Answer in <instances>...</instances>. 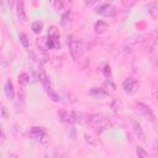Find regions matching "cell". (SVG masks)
<instances>
[{
  "mask_svg": "<svg viewBox=\"0 0 158 158\" xmlns=\"http://www.w3.org/2000/svg\"><path fill=\"white\" fill-rule=\"evenodd\" d=\"M86 123L96 132H102L110 126V117L104 114H88Z\"/></svg>",
  "mask_w": 158,
  "mask_h": 158,
  "instance_id": "obj_1",
  "label": "cell"
},
{
  "mask_svg": "<svg viewBox=\"0 0 158 158\" xmlns=\"http://www.w3.org/2000/svg\"><path fill=\"white\" fill-rule=\"evenodd\" d=\"M57 116L59 121L67 122V123H83V122H86V118H88V114L67 111V110H58Z\"/></svg>",
  "mask_w": 158,
  "mask_h": 158,
  "instance_id": "obj_2",
  "label": "cell"
},
{
  "mask_svg": "<svg viewBox=\"0 0 158 158\" xmlns=\"http://www.w3.org/2000/svg\"><path fill=\"white\" fill-rule=\"evenodd\" d=\"M67 44H68L69 53H70L72 58L77 59L80 56V52H81V42H80V40H78L74 35H68L67 36Z\"/></svg>",
  "mask_w": 158,
  "mask_h": 158,
  "instance_id": "obj_3",
  "label": "cell"
},
{
  "mask_svg": "<svg viewBox=\"0 0 158 158\" xmlns=\"http://www.w3.org/2000/svg\"><path fill=\"white\" fill-rule=\"evenodd\" d=\"M95 11L96 14L101 15V16H105V17H112V16H116L118 10L115 5L110 4V2H100L96 7H95Z\"/></svg>",
  "mask_w": 158,
  "mask_h": 158,
  "instance_id": "obj_4",
  "label": "cell"
},
{
  "mask_svg": "<svg viewBox=\"0 0 158 158\" xmlns=\"http://www.w3.org/2000/svg\"><path fill=\"white\" fill-rule=\"evenodd\" d=\"M136 107H137V111L142 115V116H144L147 120H149V121H154V118H156V116H154V112H153V110L148 106V105H146V104H143V102H137L136 104Z\"/></svg>",
  "mask_w": 158,
  "mask_h": 158,
  "instance_id": "obj_5",
  "label": "cell"
},
{
  "mask_svg": "<svg viewBox=\"0 0 158 158\" xmlns=\"http://www.w3.org/2000/svg\"><path fill=\"white\" fill-rule=\"evenodd\" d=\"M122 88L127 94H133L138 88V81L132 77H127L122 81Z\"/></svg>",
  "mask_w": 158,
  "mask_h": 158,
  "instance_id": "obj_6",
  "label": "cell"
},
{
  "mask_svg": "<svg viewBox=\"0 0 158 158\" xmlns=\"http://www.w3.org/2000/svg\"><path fill=\"white\" fill-rule=\"evenodd\" d=\"M30 133H31V136H32L35 139L41 141L42 138L46 137V133H47V132H46V130H44L43 127H37V126H35V127H31Z\"/></svg>",
  "mask_w": 158,
  "mask_h": 158,
  "instance_id": "obj_7",
  "label": "cell"
},
{
  "mask_svg": "<svg viewBox=\"0 0 158 158\" xmlns=\"http://www.w3.org/2000/svg\"><path fill=\"white\" fill-rule=\"evenodd\" d=\"M4 90H5L6 96H7L10 100H12V99H14V96H15V89H14V84H12V81H11L10 79H7V80L5 81Z\"/></svg>",
  "mask_w": 158,
  "mask_h": 158,
  "instance_id": "obj_8",
  "label": "cell"
},
{
  "mask_svg": "<svg viewBox=\"0 0 158 158\" xmlns=\"http://www.w3.org/2000/svg\"><path fill=\"white\" fill-rule=\"evenodd\" d=\"M16 16H17L19 21H21V22H23L26 20V12H25L22 1H17L16 2Z\"/></svg>",
  "mask_w": 158,
  "mask_h": 158,
  "instance_id": "obj_9",
  "label": "cell"
},
{
  "mask_svg": "<svg viewBox=\"0 0 158 158\" xmlns=\"http://www.w3.org/2000/svg\"><path fill=\"white\" fill-rule=\"evenodd\" d=\"M132 128H133L135 135H136L141 141H144V139H146V133H144V131L142 130V126H141L137 121H133V123H132Z\"/></svg>",
  "mask_w": 158,
  "mask_h": 158,
  "instance_id": "obj_10",
  "label": "cell"
},
{
  "mask_svg": "<svg viewBox=\"0 0 158 158\" xmlns=\"http://www.w3.org/2000/svg\"><path fill=\"white\" fill-rule=\"evenodd\" d=\"M89 95L93 96V98H99V99H101V98L107 96V91H106L105 89H101V88H91V89L89 90Z\"/></svg>",
  "mask_w": 158,
  "mask_h": 158,
  "instance_id": "obj_11",
  "label": "cell"
},
{
  "mask_svg": "<svg viewBox=\"0 0 158 158\" xmlns=\"http://www.w3.org/2000/svg\"><path fill=\"white\" fill-rule=\"evenodd\" d=\"M94 30H95L98 33H104V32H106V30H109V25H107L105 21L99 20V21L95 22V25H94Z\"/></svg>",
  "mask_w": 158,
  "mask_h": 158,
  "instance_id": "obj_12",
  "label": "cell"
},
{
  "mask_svg": "<svg viewBox=\"0 0 158 158\" xmlns=\"http://www.w3.org/2000/svg\"><path fill=\"white\" fill-rule=\"evenodd\" d=\"M30 83V77L27 73H21L19 75V85L22 86V88H26L27 84Z\"/></svg>",
  "mask_w": 158,
  "mask_h": 158,
  "instance_id": "obj_13",
  "label": "cell"
},
{
  "mask_svg": "<svg viewBox=\"0 0 158 158\" xmlns=\"http://www.w3.org/2000/svg\"><path fill=\"white\" fill-rule=\"evenodd\" d=\"M36 44H37V47L40 48L41 52H44L46 49H48V47H47V38H43V37L36 38Z\"/></svg>",
  "mask_w": 158,
  "mask_h": 158,
  "instance_id": "obj_14",
  "label": "cell"
},
{
  "mask_svg": "<svg viewBox=\"0 0 158 158\" xmlns=\"http://www.w3.org/2000/svg\"><path fill=\"white\" fill-rule=\"evenodd\" d=\"M46 91H47V94H48V96H49V99L52 100V101H54V102H58L59 100H60V96L52 89V88H48V89H46Z\"/></svg>",
  "mask_w": 158,
  "mask_h": 158,
  "instance_id": "obj_15",
  "label": "cell"
},
{
  "mask_svg": "<svg viewBox=\"0 0 158 158\" xmlns=\"http://www.w3.org/2000/svg\"><path fill=\"white\" fill-rule=\"evenodd\" d=\"M31 28L35 33H41V31L43 30V23L41 21H33L31 23Z\"/></svg>",
  "mask_w": 158,
  "mask_h": 158,
  "instance_id": "obj_16",
  "label": "cell"
},
{
  "mask_svg": "<svg viewBox=\"0 0 158 158\" xmlns=\"http://www.w3.org/2000/svg\"><path fill=\"white\" fill-rule=\"evenodd\" d=\"M19 40H20L21 44H22L25 48H28V46H30V40H28V37H27L26 33L20 32V33H19Z\"/></svg>",
  "mask_w": 158,
  "mask_h": 158,
  "instance_id": "obj_17",
  "label": "cell"
},
{
  "mask_svg": "<svg viewBox=\"0 0 158 158\" xmlns=\"http://www.w3.org/2000/svg\"><path fill=\"white\" fill-rule=\"evenodd\" d=\"M48 37L59 40V30H58L56 26H51L49 30H48Z\"/></svg>",
  "mask_w": 158,
  "mask_h": 158,
  "instance_id": "obj_18",
  "label": "cell"
},
{
  "mask_svg": "<svg viewBox=\"0 0 158 158\" xmlns=\"http://www.w3.org/2000/svg\"><path fill=\"white\" fill-rule=\"evenodd\" d=\"M84 141H85V142H86L89 146H91V147H96V146H98L96 139H95L93 136L88 135V133H84Z\"/></svg>",
  "mask_w": 158,
  "mask_h": 158,
  "instance_id": "obj_19",
  "label": "cell"
},
{
  "mask_svg": "<svg viewBox=\"0 0 158 158\" xmlns=\"http://www.w3.org/2000/svg\"><path fill=\"white\" fill-rule=\"evenodd\" d=\"M136 154H137L138 158H149V156L146 152V149L143 147H141V146H137L136 147Z\"/></svg>",
  "mask_w": 158,
  "mask_h": 158,
  "instance_id": "obj_20",
  "label": "cell"
},
{
  "mask_svg": "<svg viewBox=\"0 0 158 158\" xmlns=\"http://www.w3.org/2000/svg\"><path fill=\"white\" fill-rule=\"evenodd\" d=\"M68 19H70V11H65V12L62 15V25L67 26V23L69 22Z\"/></svg>",
  "mask_w": 158,
  "mask_h": 158,
  "instance_id": "obj_21",
  "label": "cell"
},
{
  "mask_svg": "<svg viewBox=\"0 0 158 158\" xmlns=\"http://www.w3.org/2000/svg\"><path fill=\"white\" fill-rule=\"evenodd\" d=\"M104 75L106 77V78H110V75H111V68H110V65H105L104 67Z\"/></svg>",
  "mask_w": 158,
  "mask_h": 158,
  "instance_id": "obj_22",
  "label": "cell"
},
{
  "mask_svg": "<svg viewBox=\"0 0 158 158\" xmlns=\"http://www.w3.org/2000/svg\"><path fill=\"white\" fill-rule=\"evenodd\" d=\"M1 114H2V117H4V118H6V117H7V114H6V109H5V106H4V105L1 106Z\"/></svg>",
  "mask_w": 158,
  "mask_h": 158,
  "instance_id": "obj_23",
  "label": "cell"
},
{
  "mask_svg": "<svg viewBox=\"0 0 158 158\" xmlns=\"http://www.w3.org/2000/svg\"><path fill=\"white\" fill-rule=\"evenodd\" d=\"M54 6H56V7H57V9H58V7H59V9H60V7H62V6H63V2H58V1H57V2H54Z\"/></svg>",
  "mask_w": 158,
  "mask_h": 158,
  "instance_id": "obj_24",
  "label": "cell"
},
{
  "mask_svg": "<svg viewBox=\"0 0 158 158\" xmlns=\"http://www.w3.org/2000/svg\"><path fill=\"white\" fill-rule=\"evenodd\" d=\"M4 141H5V131L1 130V142H4Z\"/></svg>",
  "mask_w": 158,
  "mask_h": 158,
  "instance_id": "obj_25",
  "label": "cell"
},
{
  "mask_svg": "<svg viewBox=\"0 0 158 158\" xmlns=\"http://www.w3.org/2000/svg\"><path fill=\"white\" fill-rule=\"evenodd\" d=\"M9 158H17V154H15V153H10Z\"/></svg>",
  "mask_w": 158,
  "mask_h": 158,
  "instance_id": "obj_26",
  "label": "cell"
},
{
  "mask_svg": "<svg viewBox=\"0 0 158 158\" xmlns=\"http://www.w3.org/2000/svg\"><path fill=\"white\" fill-rule=\"evenodd\" d=\"M156 148H157V152H158V142H157V146H156Z\"/></svg>",
  "mask_w": 158,
  "mask_h": 158,
  "instance_id": "obj_27",
  "label": "cell"
}]
</instances>
